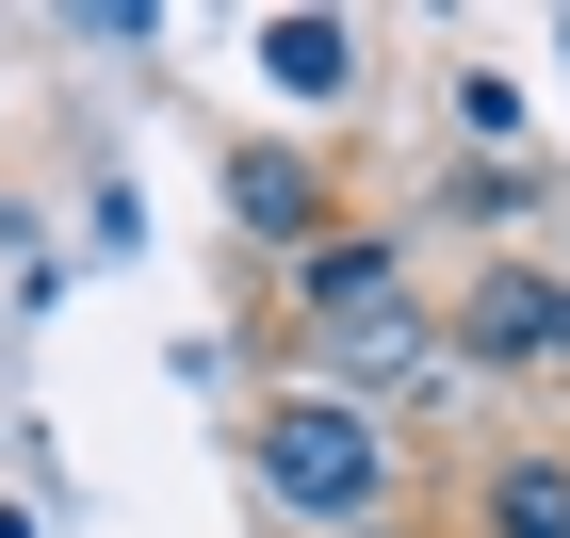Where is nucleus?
Wrapping results in <instances>:
<instances>
[{
    "label": "nucleus",
    "mask_w": 570,
    "mask_h": 538,
    "mask_svg": "<svg viewBox=\"0 0 570 538\" xmlns=\"http://www.w3.org/2000/svg\"><path fill=\"white\" fill-rule=\"evenodd\" d=\"M262 82H277V98H309V115H326V98L358 82V33H343V17H262Z\"/></svg>",
    "instance_id": "nucleus-7"
},
{
    "label": "nucleus",
    "mask_w": 570,
    "mask_h": 538,
    "mask_svg": "<svg viewBox=\"0 0 570 538\" xmlns=\"http://www.w3.org/2000/svg\"><path fill=\"white\" fill-rule=\"evenodd\" d=\"M228 213L262 228V245H326V228H343V196H326V164H294V147H245V164H228Z\"/></svg>",
    "instance_id": "nucleus-5"
},
{
    "label": "nucleus",
    "mask_w": 570,
    "mask_h": 538,
    "mask_svg": "<svg viewBox=\"0 0 570 538\" xmlns=\"http://www.w3.org/2000/svg\"><path fill=\"white\" fill-rule=\"evenodd\" d=\"M375 294H407V245L392 228H326L294 262V326H343V311H375Z\"/></svg>",
    "instance_id": "nucleus-6"
},
{
    "label": "nucleus",
    "mask_w": 570,
    "mask_h": 538,
    "mask_svg": "<svg viewBox=\"0 0 570 538\" xmlns=\"http://www.w3.org/2000/svg\"><path fill=\"white\" fill-rule=\"evenodd\" d=\"M245 473H262L277 522L358 538L375 506H392V424H375V408H343V392H277L262 424H245Z\"/></svg>",
    "instance_id": "nucleus-1"
},
{
    "label": "nucleus",
    "mask_w": 570,
    "mask_h": 538,
    "mask_svg": "<svg viewBox=\"0 0 570 538\" xmlns=\"http://www.w3.org/2000/svg\"><path fill=\"white\" fill-rule=\"evenodd\" d=\"M309 359H326V392H392V375H440V326L407 311V294H375V311H343V326H309Z\"/></svg>",
    "instance_id": "nucleus-3"
},
{
    "label": "nucleus",
    "mask_w": 570,
    "mask_h": 538,
    "mask_svg": "<svg viewBox=\"0 0 570 538\" xmlns=\"http://www.w3.org/2000/svg\"><path fill=\"white\" fill-rule=\"evenodd\" d=\"M456 359H489V375H554V359H570V277L489 262L473 294H456Z\"/></svg>",
    "instance_id": "nucleus-2"
},
{
    "label": "nucleus",
    "mask_w": 570,
    "mask_h": 538,
    "mask_svg": "<svg viewBox=\"0 0 570 538\" xmlns=\"http://www.w3.org/2000/svg\"><path fill=\"white\" fill-rule=\"evenodd\" d=\"M473 538H570V441H489L473 457Z\"/></svg>",
    "instance_id": "nucleus-4"
}]
</instances>
